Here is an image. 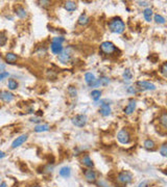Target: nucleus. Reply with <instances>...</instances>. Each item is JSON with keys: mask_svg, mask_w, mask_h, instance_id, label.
<instances>
[{"mask_svg": "<svg viewBox=\"0 0 167 187\" xmlns=\"http://www.w3.org/2000/svg\"><path fill=\"white\" fill-rule=\"evenodd\" d=\"M149 184H151V181H149V180H144V181L141 182L137 187H148Z\"/></svg>", "mask_w": 167, "mask_h": 187, "instance_id": "nucleus-34", "label": "nucleus"}, {"mask_svg": "<svg viewBox=\"0 0 167 187\" xmlns=\"http://www.w3.org/2000/svg\"><path fill=\"white\" fill-rule=\"evenodd\" d=\"M122 76H123V79L124 80H131V79L133 78V73L132 71L130 70V69H125L123 72V74H122Z\"/></svg>", "mask_w": 167, "mask_h": 187, "instance_id": "nucleus-29", "label": "nucleus"}, {"mask_svg": "<svg viewBox=\"0 0 167 187\" xmlns=\"http://www.w3.org/2000/svg\"><path fill=\"white\" fill-rule=\"evenodd\" d=\"M91 98L93 99L94 101H98L99 99H100L101 97V92L98 91V89H95V91H92L91 92Z\"/></svg>", "mask_w": 167, "mask_h": 187, "instance_id": "nucleus-28", "label": "nucleus"}, {"mask_svg": "<svg viewBox=\"0 0 167 187\" xmlns=\"http://www.w3.org/2000/svg\"><path fill=\"white\" fill-rule=\"evenodd\" d=\"M6 42H7V37H6V35L4 34V33L0 32V47L5 45Z\"/></svg>", "mask_w": 167, "mask_h": 187, "instance_id": "nucleus-31", "label": "nucleus"}, {"mask_svg": "<svg viewBox=\"0 0 167 187\" xmlns=\"http://www.w3.org/2000/svg\"><path fill=\"white\" fill-rule=\"evenodd\" d=\"M50 50H51V52L53 54H56V55H59V54H60L64 49H63V46L61 45V44L51 43V45H50Z\"/></svg>", "mask_w": 167, "mask_h": 187, "instance_id": "nucleus-15", "label": "nucleus"}, {"mask_svg": "<svg viewBox=\"0 0 167 187\" xmlns=\"http://www.w3.org/2000/svg\"><path fill=\"white\" fill-rule=\"evenodd\" d=\"M160 154L163 157L167 156V144H163L161 146V148H160Z\"/></svg>", "mask_w": 167, "mask_h": 187, "instance_id": "nucleus-32", "label": "nucleus"}, {"mask_svg": "<svg viewBox=\"0 0 167 187\" xmlns=\"http://www.w3.org/2000/svg\"><path fill=\"white\" fill-rule=\"evenodd\" d=\"M27 137H28V135H27V134H23V135H21V136H19V137H17L16 139L13 142L12 148L13 149H16V148H18V147H20L21 144H23L25 142H26Z\"/></svg>", "mask_w": 167, "mask_h": 187, "instance_id": "nucleus-10", "label": "nucleus"}, {"mask_svg": "<svg viewBox=\"0 0 167 187\" xmlns=\"http://www.w3.org/2000/svg\"><path fill=\"white\" fill-rule=\"evenodd\" d=\"M67 92H68V95L70 97H72V98H74V97H76L77 95V91L76 89H75L74 87H72V85H70V87H68V89H67Z\"/></svg>", "mask_w": 167, "mask_h": 187, "instance_id": "nucleus-30", "label": "nucleus"}, {"mask_svg": "<svg viewBox=\"0 0 167 187\" xmlns=\"http://www.w3.org/2000/svg\"><path fill=\"white\" fill-rule=\"evenodd\" d=\"M0 100L5 103H10L14 100V95L8 91H1L0 92Z\"/></svg>", "mask_w": 167, "mask_h": 187, "instance_id": "nucleus-9", "label": "nucleus"}, {"mask_svg": "<svg viewBox=\"0 0 167 187\" xmlns=\"http://www.w3.org/2000/svg\"><path fill=\"white\" fill-rule=\"evenodd\" d=\"M154 20H155V22L158 23V24H165L166 22L165 18L159 14H156L155 16H154Z\"/></svg>", "mask_w": 167, "mask_h": 187, "instance_id": "nucleus-27", "label": "nucleus"}, {"mask_svg": "<svg viewBox=\"0 0 167 187\" xmlns=\"http://www.w3.org/2000/svg\"><path fill=\"white\" fill-rule=\"evenodd\" d=\"M29 187H40L39 185H31V186H29Z\"/></svg>", "mask_w": 167, "mask_h": 187, "instance_id": "nucleus-44", "label": "nucleus"}, {"mask_svg": "<svg viewBox=\"0 0 167 187\" xmlns=\"http://www.w3.org/2000/svg\"><path fill=\"white\" fill-rule=\"evenodd\" d=\"M8 76H10V73L8 72H0V81L7 78Z\"/></svg>", "mask_w": 167, "mask_h": 187, "instance_id": "nucleus-36", "label": "nucleus"}, {"mask_svg": "<svg viewBox=\"0 0 167 187\" xmlns=\"http://www.w3.org/2000/svg\"><path fill=\"white\" fill-rule=\"evenodd\" d=\"M99 112H100V114L103 115V117H109V115L111 114V107H110V104H108V103H102V104L100 105Z\"/></svg>", "mask_w": 167, "mask_h": 187, "instance_id": "nucleus-11", "label": "nucleus"}, {"mask_svg": "<svg viewBox=\"0 0 167 187\" xmlns=\"http://www.w3.org/2000/svg\"><path fill=\"white\" fill-rule=\"evenodd\" d=\"M128 93H130V94H136L137 93V89H135V87H128Z\"/></svg>", "mask_w": 167, "mask_h": 187, "instance_id": "nucleus-38", "label": "nucleus"}, {"mask_svg": "<svg viewBox=\"0 0 167 187\" xmlns=\"http://www.w3.org/2000/svg\"><path fill=\"white\" fill-rule=\"evenodd\" d=\"M50 127L47 125V124H39L35 127V132L37 133H40V132H46V131H49Z\"/></svg>", "mask_w": 167, "mask_h": 187, "instance_id": "nucleus-18", "label": "nucleus"}, {"mask_svg": "<svg viewBox=\"0 0 167 187\" xmlns=\"http://www.w3.org/2000/svg\"><path fill=\"white\" fill-rule=\"evenodd\" d=\"M84 176H85V179L87 180L88 182L90 183H94L96 182V173L92 169H86L84 172Z\"/></svg>", "mask_w": 167, "mask_h": 187, "instance_id": "nucleus-8", "label": "nucleus"}, {"mask_svg": "<svg viewBox=\"0 0 167 187\" xmlns=\"http://www.w3.org/2000/svg\"><path fill=\"white\" fill-rule=\"evenodd\" d=\"M59 174H60L61 177L63 178H69L71 176V169L69 166H64L62 167V169H60V172H59Z\"/></svg>", "mask_w": 167, "mask_h": 187, "instance_id": "nucleus-16", "label": "nucleus"}, {"mask_svg": "<svg viewBox=\"0 0 167 187\" xmlns=\"http://www.w3.org/2000/svg\"><path fill=\"white\" fill-rule=\"evenodd\" d=\"M143 17H144V19L147 22H151V18H153V10H151V8L149 7L145 8V10H143Z\"/></svg>", "mask_w": 167, "mask_h": 187, "instance_id": "nucleus-23", "label": "nucleus"}, {"mask_svg": "<svg viewBox=\"0 0 167 187\" xmlns=\"http://www.w3.org/2000/svg\"><path fill=\"white\" fill-rule=\"evenodd\" d=\"M76 3L74 1H66L65 2V8L67 12H73L76 10Z\"/></svg>", "mask_w": 167, "mask_h": 187, "instance_id": "nucleus-22", "label": "nucleus"}, {"mask_svg": "<svg viewBox=\"0 0 167 187\" xmlns=\"http://www.w3.org/2000/svg\"><path fill=\"white\" fill-rule=\"evenodd\" d=\"M117 139L122 144H128L131 142V134L126 129H121L117 134Z\"/></svg>", "mask_w": 167, "mask_h": 187, "instance_id": "nucleus-4", "label": "nucleus"}, {"mask_svg": "<svg viewBox=\"0 0 167 187\" xmlns=\"http://www.w3.org/2000/svg\"><path fill=\"white\" fill-rule=\"evenodd\" d=\"M82 163H83V165H85V166L87 167H93V165H94L92 159L90 158L89 155H85L83 158H82Z\"/></svg>", "mask_w": 167, "mask_h": 187, "instance_id": "nucleus-19", "label": "nucleus"}, {"mask_svg": "<svg viewBox=\"0 0 167 187\" xmlns=\"http://www.w3.org/2000/svg\"><path fill=\"white\" fill-rule=\"evenodd\" d=\"M161 73L164 75V76H166V74H167V64H166V62H164V64L162 65V67H161Z\"/></svg>", "mask_w": 167, "mask_h": 187, "instance_id": "nucleus-35", "label": "nucleus"}, {"mask_svg": "<svg viewBox=\"0 0 167 187\" xmlns=\"http://www.w3.org/2000/svg\"><path fill=\"white\" fill-rule=\"evenodd\" d=\"M30 122H33V123H38V122H40V119H31Z\"/></svg>", "mask_w": 167, "mask_h": 187, "instance_id": "nucleus-41", "label": "nucleus"}, {"mask_svg": "<svg viewBox=\"0 0 167 187\" xmlns=\"http://www.w3.org/2000/svg\"><path fill=\"white\" fill-rule=\"evenodd\" d=\"M89 21H90V19H89V17L86 14H82L79 17V19H77V23H79V25H82V26L87 25L89 23Z\"/></svg>", "mask_w": 167, "mask_h": 187, "instance_id": "nucleus-20", "label": "nucleus"}, {"mask_svg": "<svg viewBox=\"0 0 167 187\" xmlns=\"http://www.w3.org/2000/svg\"><path fill=\"white\" fill-rule=\"evenodd\" d=\"M40 3H41V5H43V6H47V5H49L50 4V1H40Z\"/></svg>", "mask_w": 167, "mask_h": 187, "instance_id": "nucleus-39", "label": "nucleus"}, {"mask_svg": "<svg viewBox=\"0 0 167 187\" xmlns=\"http://www.w3.org/2000/svg\"><path fill=\"white\" fill-rule=\"evenodd\" d=\"M17 59H18V56H17V54L12 53V52H8V53H6L5 60L8 62V64H14L15 62H17Z\"/></svg>", "mask_w": 167, "mask_h": 187, "instance_id": "nucleus-21", "label": "nucleus"}, {"mask_svg": "<svg viewBox=\"0 0 167 187\" xmlns=\"http://www.w3.org/2000/svg\"><path fill=\"white\" fill-rule=\"evenodd\" d=\"M99 48H100V51L102 52V53L107 54V55L113 54L114 52H116V50H117L115 46H114V44L109 41L102 42V43L100 44V47Z\"/></svg>", "mask_w": 167, "mask_h": 187, "instance_id": "nucleus-3", "label": "nucleus"}, {"mask_svg": "<svg viewBox=\"0 0 167 187\" xmlns=\"http://www.w3.org/2000/svg\"><path fill=\"white\" fill-rule=\"evenodd\" d=\"M137 3L139 4L140 6H148L151 4L149 1H137Z\"/></svg>", "mask_w": 167, "mask_h": 187, "instance_id": "nucleus-37", "label": "nucleus"}, {"mask_svg": "<svg viewBox=\"0 0 167 187\" xmlns=\"http://www.w3.org/2000/svg\"><path fill=\"white\" fill-rule=\"evenodd\" d=\"M136 84L143 91H155L156 89V85L149 81H138Z\"/></svg>", "mask_w": 167, "mask_h": 187, "instance_id": "nucleus-7", "label": "nucleus"}, {"mask_svg": "<svg viewBox=\"0 0 167 187\" xmlns=\"http://www.w3.org/2000/svg\"><path fill=\"white\" fill-rule=\"evenodd\" d=\"M95 76L92 74V73H86L85 74V81H86V83L89 85V87H92L93 83L95 82Z\"/></svg>", "mask_w": 167, "mask_h": 187, "instance_id": "nucleus-17", "label": "nucleus"}, {"mask_svg": "<svg viewBox=\"0 0 167 187\" xmlns=\"http://www.w3.org/2000/svg\"><path fill=\"white\" fill-rule=\"evenodd\" d=\"M7 87L10 91H15V89H18V82L16 80H14V79H10L7 82Z\"/></svg>", "mask_w": 167, "mask_h": 187, "instance_id": "nucleus-25", "label": "nucleus"}, {"mask_svg": "<svg viewBox=\"0 0 167 187\" xmlns=\"http://www.w3.org/2000/svg\"><path fill=\"white\" fill-rule=\"evenodd\" d=\"M109 83H110V79L108 78V77H100L99 79L95 80V82L93 83V85L91 87H98V85H103V87H107Z\"/></svg>", "mask_w": 167, "mask_h": 187, "instance_id": "nucleus-14", "label": "nucleus"}, {"mask_svg": "<svg viewBox=\"0 0 167 187\" xmlns=\"http://www.w3.org/2000/svg\"><path fill=\"white\" fill-rule=\"evenodd\" d=\"M4 157H5V153L2 152V151H0V159L4 158Z\"/></svg>", "mask_w": 167, "mask_h": 187, "instance_id": "nucleus-40", "label": "nucleus"}, {"mask_svg": "<svg viewBox=\"0 0 167 187\" xmlns=\"http://www.w3.org/2000/svg\"><path fill=\"white\" fill-rule=\"evenodd\" d=\"M156 147V144L154 140L151 139H146L144 142V148L146 149V150H154Z\"/></svg>", "mask_w": 167, "mask_h": 187, "instance_id": "nucleus-24", "label": "nucleus"}, {"mask_svg": "<svg viewBox=\"0 0 167 187\" xmlns=\"http://www.w3.org/2000/svg\"><path fill=\"white\" fill-rule=\"evenodd\" d=\"M159 122H160V124L163 126L164 129H166V127H167V114H166V112H162L161 117H159Z\"/></svg>", "mask_w": 167, "mask_h": 187, "instance_id": "nucleus-26", "label": "nucleus"}, {"mask_svg": "<svg viewBox=\"0 0 167 187\" xmlns=\"http://www.w3.org/2000/svg\"><path fill=\"white\" fill-rule=\"evenodd\" d=\"M0 187H7V185H6L5 182H2V183L0 184Z\"/></svg>", "mask_w": 167, "mask_h": 187, "instance_id": "nucleus-42", "label": "nucleus"}, {"mask_svg": "<svg viewBox=\"0 0 167 187\" xmlns=\"http://www.w3.org/2000/svg\"><path fill=\"white\" fill-rule=\"evenodd\" d=\"M58 59H59V62H62V64L67 65L71 62L72 57H71V54L69 53V51H67V50H63V51L58 55Z\"/></svg>", "mask_w": 167, "mask_h": 187, "instance_id": "nucleus-6", "label": "nucleus"}, {"mask_svg": "<svg viewBox=\"0 0 167 187\" xmlns=\"http://www.w3.org/2000/svg\"><path fill=\"white\" fill-rule=\"evenodd\" d=\"M0 69H1V70H3V69H4V65H0Z\"/></svg>", "mask_w": 167, "mask_h": 187, "instance_id": "nucleus-43", "label": "nucleus"}, {"mask_svg": "<svg viewBox=\"0 0 167 187\" xmlns=\"http://www.w3.org/2000/svg\"><path fill=\"white\" fill-rule=\"evenodd\" d=\"M132 180H133V175L128 171L120 172L117 176V181L119 182L120 184H123V185H126V184L131 183Z\"/></svg>", "mask_w": 167, "mask_h": 187, "instance_id": "nucleus-2", "label": "nucleus"}, {"mask_svg": "<svg viewBox=\"0 0 167 187\" xmlns=\"http://www.w3.org/2000/svg\"><path fill=\"white\" fill-rule=\"evenodd\" d=\"M87 120H88V117H87L86 114H77L75 115L74 117H72V124L74 126H76V127H84V126H86L87 124Z\"/></svg>", "mask_w": 167, "mask_h": 187, "instance_id": "nucleus-5", "label": "nucleus"}, {"mask_svg": "<svg viewBox=\"0 0 167 187\" xmlns=\"http://www.w3.org/2000/svg\"><path fill=\"white\" fill-rule=\"evenodd\" d=\"M135 108H136V101L135 100H131L130 102H128V104L126 105V107L124 108V113L128 115L132 114L133 112H134Z\"/></svg>", "mask_w": 167, "mask_h": 187, "instance_id": "nucleus-13", "label": "nucleus"}, {"mask_svg": "<svg viewBox=\"0 0 167 187\" xmlns=\"http://www.w3.org/2000/svg\"><path fill=\"white\" fill-rule=\"evenodd\" d=\"M15 14L20 19H24L27 17V12L25 10V8L22 7L21 5H17L16 7H15Z\"/></svg>", "mask_w": 167, "mask_h": 187, "instance_id": "nucleus-12", "label": "nucleus"}, {"mask_svg": "<svg viewBox=\"0 0 167 187\" xmlns=\"http://www.w3.org/2000/svg\"><path fill=\"white\" fill-rule=\"evenodd\" d=\"M65 41V39L63 37H56L52 39V42L51 43H56V44H61L62 45V43Z\"/></svg>", "mask_w": 167, "mask_h": 187, "instance_id": "nucleus-33", "label": "nucleus"}, {"mask_svg": "<svg viewBox=\"0 0 167 187\" xmlns=\"http://www.w3.org/2000/svg\"><path fill=\"white\" fill-rule=\"evenodd\" d=\"M109 29L114 33H122L125 29V24L119 17H115L110 20Z\"/></svg>", "mask_w": 167, "mask_h": 187, "instance_id": "nucleus-1", "label": "nucleus"}]
</instances>
